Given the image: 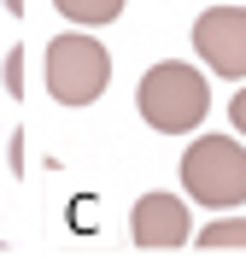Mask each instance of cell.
Here are the masks:
<instances>
[{
	"mask_svg": "<svg viewBox=\"0 0 246 258\" xmlns=\"http://www.w3.org/2000/svg\"><path fill=\"white\" fill-rule=\"evenodd\" d=\"M135 106H141V117L158 135H188V129L205 123V112H211V82L199 77L194 64L164 59V64H152L147 77H141Z\"/></svg>",
	"mask_w": 246,
	"mask_h": 258,
	"instance_id": "obj_1",
	"label": "cell"
},
{
	"mask_svg": "<svg viewBox=\"0 0 246 258\" xmlns=\"http://www.w3.org/2000/svg\"><path fill=\"white\" fill-rule=\"evenodd\" d=\"M182 188H188V200L211 211L246 206V147L234 135H199L182 153Z\"/></svg>",
	"mask_w": 246,
	"mask_h": 258,
	"instance_id": "obj_2",
	"label": "cell"
},
{
	"mask_svg": "<svg viewBox=\"0 0 246 258\" xmlns=\"http://www.w3.org/2000/svg\"><path fill=\"white\" fill-rule=\"evenodd\" d=\"M106 82H112V53L100 47L94 35H59L47 41V88L53 100H65V106H94L106 94Z\"/></svg>",
	"mask_w": 246,
	"mask_h": 258,
	"instance_id": "obj_3",
	"label": "cell"
},
{
	"mask_svg": "<svg viewBox=\"0 0 246 258\" xmlns=\"http://www.w3.org/2000/svg\"><path fill=\"white\" fill-rule=\"evenodd\" d=\"M194 53L217 77H246V6H211L194 24Z\"/></svg>",
	"mask_w": 246,
	"mask_h": 258,
	"instance_id": "obj_4",
	"label": "cell"
},
{
	"mask_svg": "<svg viewBox=\"0 0 246 258\" xmlns=\"http://www.w3.org/2000/svg\"><path fill=\"white\" fill-rule=\"evenodd\" d=\"M129 235L141 246H182L194 235V223H188V206L176 194H141L129 211Z\"/></svg>",
	"mask_w": 246,
	"mask_h": 258,
	"instance_id": "obj_5",
	"label": "cell"
},
{
	"mask_svg": "<svg viewBox=\"0 0 246 258\" xmlns=\"http://www.w3.org/2000/svg\"><path fill=\"white\" fill-rule=\"evenodd\" d=\"M59 12L70 18V24H112V18H123V0H53Z\"/></svg>",
	"mask_w": 246,
	"mask_h": 258,
	"instance_id": "obj_6",
	"label": "cell"
},
{
	"mask_svg": "<svg viewBox=\"0 0 246 258\" xmlns=\"http://www.w3.org/2000/svg\"><path fill=\"white\" fill-rule=\"evenodd\" d=\"M199 241L205 246H246V217H211L199 229Z\"/></svg>",
	"mask_w": 246,
	"mask_h": 258,
	"instance_id": "obj_7",
	"label": "cell"
},
{
	"mask_svg": "<svg viewBox=\"0 0 246 258\" xmlns=\"http://www.w3.org/2000/svg\"><path fill=\"white\" fill-rule=\"evenodd\" d=\"M229 123H234V129H240V135H246V88H240V94L229 100Z\"/></svg>",
	"mask_w": 246,
	"mask_h": 258,
	"instance_id": "obj_8",
	"label": "cell"
},
{
	"mask_svg": "<svg viewBox=\"0 0 246 258\" xmlns=\"http://www.w3.org/2000/svg\"><path fill=\"white\" fill-rule=\"evenodd\" d=\"M6 6H12V12H24V0H6Z\"/></svg>",
	"mask_w": 246,
	"mask_h": 258,
	"instance_id": "obj_9",
	"label": "cell"
}]
</instances>
